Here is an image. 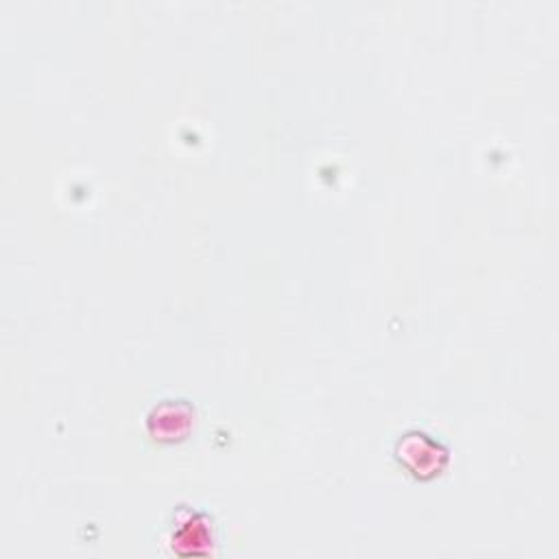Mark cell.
<instances>
[{
  "label": "cell",
  "mask_w": 559,
  "mask_h": 559,
  "mask_svg": "<svg viewBox=\"0 0 559 559\" xmlns=\"http://www.w3.org/2000/svg\"><path fill=\"white\" fill-rule=\"evenodd\" d=\"M194 419V411L183 400H164L148 415V432L157 441H179L186 437Z\"/></svg>",
  "instance_id": "7a4b0ae2"
},
{
  "label": "cell",
  "mask_w": 559,
  "mask_h": 559,
  "mask_svg": "<svg viewBox=\"0 0 559 559\" xmlns=\"http://www.w3.org/2000/svg\"><path fill=\"white\" fill-rule=\"evenodd\" d=\"M395 459L419 480L435 478L443 472L450 459V450L424 430H411L395 443Z\"/></svg>",
  "instance_id": "6da1fadb"
},
{
  "label": "cell",
  "mask_w": 559,
  "mask_h": 559,
  "mask_svg": "<svg viewBox=\"0 0 559 559\" xmlns=\"http://www.w3.org/2000/svg\"><path fill=\"white\" fill-rule=\"evenodd\" d=\"M173 550L177 555H207L212 550V533L205 515H192L173 535Z\"/></svg>",
  "instance_id": "3957f363"
}]
</instances>
